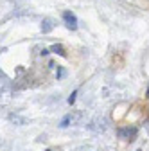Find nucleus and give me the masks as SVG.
<instances>
[{
	"mask_svg": "<svg viewBox=\"0 0 149 151\" xmlns=\"http://www.w3.org/2000/svg\"><path fill=\"white\" fill-rule=\"evenodd\" d=\"M68 122H70V115H67V117L61 121V124H59V126H61V128H67V126H68Z\"/></svg>",
	"mask_w": 149,
	"mask_h": 151,
	"instance_id": "39448f33",
	"label": "nucleus"
},
{
	"mask_svg": "<svg viewBox=\"0 0 149 151\" xmlns=\"http://www.w3.org/2000/svg\"><path fill=\"white\" fill-rule=\"evenodd\" d=\"M47 151H50V149H47Z\"/></svg>",
	"mask_w": 149,
	"mask_h": 151,
	"instance_id": "6e6552de",
	"label": "nucleus"
},
{
	"mask_svg": "<svg viewBox=\"0 0 149 151\" xmlns=\"http://www.w3.org/2000/svg\"><path fill=\"white\" fill-rule=\"evenodd\" d=\"M63 20H65V24H67L68 29H72V31L77 29V18H76V14H72L70 11H65L63 13Z\"/></svg>",
	"mask_w": 149,
	"mask_h": 151,
	"instance_id": "f257e3e1",
	"label": "nucleus"
},
{
	"mask_svg": "<svg viewBox=\"0 0 149 151\" xmlns=\"http://www.w3.org/2000/svg\"><path fill=\"white\" fill-rule=\"evenodd\" d=\"M147 96H149V88H147Z\"/></svg>",
	"mask_w": 149,
	"mask_h": 151,
	"instance_id": "0eeeda50",
	"label": "nucleus"
},
{
	"mask_svg": "<svg viewBox=\"0 0 149 151\" xmlns=\"http://www.w3.org/2000/svg\"><path fill=\"white\" fill-rule=\"evenodd\" d=\"M50 50H52V52H58V54H61V56H65V49H63L61 45H52Z\"/></svg>",
	"mask_w": 149,
	"mask_h": 151,
	"instance_id": "20e7f679",
	"label": "nucleus"
},
{
	"mask_svg": "<svg viewBox=\"0 0 149 151\" xmlns=\"http://www.w3.org/2000/svg\"><path fill=\"white\" fill-rule=\"evenodd\" d=\"M76 96H77V92H72V96L68 97V104H74V101H76Z\"/></svg>",
	"mask_w": 149,
	"mask_h": 151,
	"instance_id": "423d86ee",
	"label": "nucleus"
},
{
	"mask_svg": "<svg viewBox=\"0 0 149 151\" xmlns=\"http://www.w3.org/2000/svg\"><path fill=\"white\" fill-rule=\"evenodd\" d=\"M52 27H54L52 20H43V24H42V31H43V32H49V31H52Z\"/></svg>",
	"mask_w": 149,
	"mask_h": 151,
	"instance_id": "7ed1b4c3",
	"label": "nucleus"
},
{
	"mask_svg": "<svg viewBox=\"0 0 149 151\" xmlns=\"http://www.w3.org/2000/svg\"><path fill=\"white\" fill-rule=\"evenodd\" d=\"M135 135H137V128H122V129H119V137H120V139L133 140Z\"/></svg>",
	"mask_w": 149,
	"mask_h": 151,
	"instance_id": "f03ea898",
	"label": "nucleus"
}]
</instances>
